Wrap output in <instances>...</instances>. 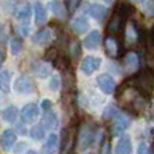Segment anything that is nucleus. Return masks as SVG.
Instances as JSON below:
<instances>
[{
  "label": "nucleus",
  "instance_id": "1",
  "mask_svg": "<svg viewBox=\"0 0 154 154\" xmlns=\"http://www.w3.org/2000/svg\"><path fill=\"white\" fill-rule=\"evenodd\" d=\"M118 100L131 114H139V112H142L146 108V104H147V97L141 95L135 88L128 85L127 82L125 85V91L118 93Z\"/></svg>",
  "mask_w": 154,
  "mask_h": 154
},
{
  "label": "nucleus",
  "instance_id": "2",
  "mask_svg": "<svg viewBox=\"0 0 154 154\" xmlns=\"http://www.w3.org/2000/svg\"><path fill=\"white\" fill-rule=\"evenodd\" d=\"M126 82L135 88L145 97H149L154 91V70L149 68V70H142L139 73H135Z\"/></svg>",
  "mask_w": 154,
  "mask_h": 154
},
{
  "label": "nucleus",
  "instance_id": "3",
  "mask_svg": "<svg viewBox=\"0 0 154 154\" xmlns=\"http://www.w3.org/2000/svg\"><path fill=\"white\" fill-rule=\"evenodd\" d=\"M104 49H106V53L111 58H119L125 53V49H123L122 43L119 42V39L112 37V35L106 38V41H104Z\"/></svg>",
  "mask_w": 154,
  "mask_h": 154
},
{
  "label": "nucleus",
  "instance_id": "4",
  "mask_svg": "<svg viewBox=\"0 0 154 154\" xmlns=\"http://www.w3.org/2000/svg\"><path fill=\"white\" fill-rule=\"evenodd\" d=\"M20 116L22 122L26 123V125H32V123L37 122L38 116H39V108L35 103H29L20 109Z\"/></svg>",
  "mask_w": 154,
  "mask_h": 154
},
{
  "label": "nucleus",
  "instance_id": "5",
  "mask_svg": "<svg viewBox=\"0 0 154 154\" xmlns=\"http://www.w3.org/2000/svg\"><path fill=\"white\" fill-rule=\"evenodd\" d=\"M93 141H95V128L92 127V125H82L79 134L80 149H88L93 143Z\"/></svg>",
  "mask_w": 154,
  "mask_h": 154
},
{
  "label": "nucleus",
  "instance_id": "6",
  "mask_svg": "<svg viewBox=\"0 0 154 154\" xmlns=\"http://www.w3.org/2000/svg\"><path fill=\"white\" fill-rule=\"evenodd\" d=\"M130 125V119L122 114H116L114 116V122L111 126V134L112 137H122L126 128Z\"/></svg>",
  "mask_w": 154,
  "mask_h": 154
},
{
  "label": "nucleus",
  "instance_id": "7",
  "mask_svg": "<svg viewBox=\"0 0 154 154\" xmlns=\"http://www.w3.org/2000/svg\"><path fill=\"white\" fill-rule=\"evenodd\" d=\"M100 65H101V60L99 58V57L87 56L82 58L81 65H80V69H81V72L84 73V75L91 76L93 72H96V70L100 68Z\"/></svg>",
  "mask_w": 154,
  "mask_h": 154
},
{
  "label": "nucleus",
  "instance_id": "8",
  "mask_svg": "<svg viewBox=\"0 0 154 154\" xmlns=\"http://www.w3.org/2000/svg\"><path fill=\"white\" fill-rule=\"evenodd\" d=\"M14 89L20 95H29V93L34 92V82L29 76H19L15 80Z\"/></svg>",
  "mask_w": 154,
  "mask_h": 154
},
{
  "label": "nucleus",
  "instance_id": "9",
  "mask_svg": "<svg viewBox=\"0 0 154 154\" xmlns=\"http://www.w3.org/2000/svg\"><path fill=\"white\" fill-rule=\"evenodd\" d=\"M97 87L100 88V91L106 95H111V93L115 92L116 89V82H115L114 77L107 75V73H103L97 77Z\"/></svg>",
  "mask_w": 154,
  "mask_h": 154
},
{
  "label": "nucleus",
  "instance_id": "10",
  "mask_svg": "<svg viewBox=\"0 0 154 154\" xmlns=\"http://www.w3.org/2000/svg\"><path fill=\"white\" fill-rule=\"evenodd\" d=\"M73 139H75V130H72L70 127L62 128L60 137V150L62 154L70 150V147L73 146Z\"/></svg>",
  "mask_w": 154,
  "mask_h": 154
},
{
  "label": "nucleus",
  "instance_id": "11",
  "mask_svg": "<svg viewBox=\"0 0 154 154\" xmlns=\"http://www.w3.org/2000/svg\"><path fill=\"white\" fill-rule=\"evenodd\" d=\"M125 29H126V41H127V43L133 45V43H137L141 39V31H139V27L137 26L135 22L127 20Z\"/></svg>",
  "mask_w": 154,
  "mask_h": 154
},
{
  "label": "nucleus",
  "instance_id": "12",
  "mask_svg": "<svg viewBox=\"0 0 154 154\" xmlns=\"http://www.w3.org/2000/svg\"><path fill=\"white\" fill-rule=\"evenodd\" d=\"M51 69H53V66L48 61H38L32 64V72H34L35 76L41 77V79H45V77L50 76Z\"/></svg>",
  "mask_w": 154,
  "mask_h": 154
},
{
  "label": "nucleus",
  "instance_id": "13",
  "mask_svg": "<svg viewBox=\"0 0 154 154\" xmlns=\"http://www.w3.org/2000/svg\"><path fill=\"white\" fill-rule=\"evenodd\" d=\"M126 22H127V19L123 18L120 14H118L116 11H115L114 16L111 18V20H109V23H108V31L111 32V34H119V32L122 31Z\"/></svg>",
  "mask_w": 154,
  "mask_h": 154
},
{
  "label": "nucleus",
  "instance_id": "14",
  "mask_svg": "<svg viewBox=\"0 0 154 154\" xmlns=\"http://www.w3.org/2000/svg\"><path fill=\"white\" fill-rule=\"evenodd\" d=\"M133 153V142L128 135H122L115 147V154H131Z\"/></svg>",
  "mask_w": 154,
  "mask_h": 154
},
{
  "label": "nucleus",
  "instance_id": "15",
  "mask_svg": "<svg viewBox=\"0 0 154 154\" xmlns=\"http://www.w3.org/2000/svg\"><path fill=\"white\" fill-rule=\"evenodd\" d=\"M100 42H101L100 32H99L97 30H93V31H91L89 34L85 37L82 43H84V48L89 49V50H95V49H97L99 46H100Z\"/></svg>",
  "mask_w": 154,
  "mask_h": 154
},
{
  "label": "nucleus",
  "instance_id": "16",
  "mask_svg": "<svg viewBox=\"0 0 154 154\" xmlns=\"http://www.w3.org/2000/svg\"><path fill=\"white\" fill-rule=\"evenodd\" d=\"M41 126H42L45 130H53L58 126V118L54 114L51 109H48L45 111V115L42 118V122H41Z\"/></svg>",
  "mask_w": 154,
  "mask_h": 154
},
{
  "label": "nucleus",
  "instance_id": "17",
  "mask_svg": "<svg viewBox=\"0 0 154 154\" xmlns=\"http://www.w3.org/2000/svg\"><path fill=\"white\" fill-rule=\"evenodd\" d=\"M88 14L92 16L93 19H96L97 22H103L107 16V8L101 4H91L88 5Z\"/></svg>",
  "mask_w": 154,
  "mask_h": 154
},
{
  "label": "nucleus",
  "instance_id": "18",
  "mask_svg": "<svg viewBox=\"0 0 154 154\" xmlns=\"http://www.w3.org/2000/svg\"><path fill=\"white\" fill-rule=\"evenodd\" d=\"M123 65H125V70L128 73H135L138 70L139 66V58L135 53H128L127 56L125 57V61H123Z\"/></svg>",
  "mask_w": 154,
  "mask_h": 154
},
{
  "label": "nucleus",
  "instance_id": "19",
  "mask_svg": "<svg viewBox=\"0 0 154 154\" xmlns=\"http://www.w3.org/2000/svg\"><path fill=\"white\" fill-rule=\"evenodd\" d=\"M53 39V32H51L50 29H45L38 31L37 34L32 37V42L37 43L39 46H45L48 43H50V41Z\"/></svg>",
  "mask_w": 154,
  "mask_h": 154
},
{
  "label": "nucleus",
  "instance_id": "20",
  "mask_svg": "<svg viewBox=\"0 0 154 154\" xmlns=\"http://www.w3.org/2000/svg\"><path fill=\"white\" fill-rule=\"evenodd\" d=\"M88 29H89V23H88L87 18H84V16H77L72 20V30L76 34H84V32L88 31Z\"/></svg>",
  "mask_w": 154,
  "mask_h": 154
},
{
  "label": "nucleus",
  "instance_id": "21",
  "mask_svg": "<svg viewBox=\"0 0 154 154\" xmlns=\"http://www.w3.org/2000/svg\"><path fill=\"white\" fill-rule=\"evenodd\" d=\"M50 8H51V11H53V14L58 19H61V20L66 19L68 10H66L65 4L61 2V0H51V2H50Z\"/></svg>",
  "mask_w": 154,
  "mask_h": 154
},
{
  "label": "nucleus",
  "instance_id": "22",
  "mask_svg": "<svg viewBox=\"0 0 154 154\" xmlns=\"http://www.w3.org/2000/svg\"><path fill=\"white\" fill-rule=\"evenodd\" d=\"M58 137L56 135V134H50V135L48 137V139H46L45 145H43L42 147V152L43 154H54L57 152V149H58Z\"/></svg>",
  "mask_w": 154,
  "mask_h": 154
},
{
  "label": "nucleus",
  "instance_id": "23",
  "mask_svg": "<svg viewBox=\"0 0 154 154\" xmlns=\"http://www.w3.org/2000/svg\"><path fill=\"white\" fill-rule=\"evenodd\" d=\"M16 142V134L14 133L11 128H7V130H4V133H3L2 135V145H3V149L4 150H11V147L15 145Z\"/></svg>",
  "mask_w": 154,
  "mask_h": 154
},
{
  "label": "nucleus",
  "instance_id": "24",
  "mask_svg": "<svg viewBox=\"0 0 154 154\" xmlns=\"http://www.w3.org/2000/svg\"><path fill=\"white\" fill-rule=\"evenodd\" d=\"M35 23L37 26H43L48 20V12H46V8L41 4L39 2L35 3Z\"/></svg>",
  "mask_w": 154,
  "mask_h": 154
},
{
  "label": "nucleus",
  "instance_id": "25",
  "mask_svg": "<svg viewBox=\"0 0 154 154\" xmlns=\"http://www.w3.org/2000/svg\"><path fill=\"white\" fill-rule=\"evenodd\" d=\"M11 75L10 70H2L0 72V91L4 93H8L11 89Z\"/></svg>",
  "mask_w": 154,
  "mask_h": 154
},
{
  "label": "nucleus",
  "instance_id": "26",
  "mask_svg": "<svg viewBox=\"0 0 154 154\" xmlns=\"http://www.w3.org/2000/svg\"><path fill=\"white\" fill-rule=\"evenodd\" d=\"M18 108L14 106H10L2 111V118L8 123H15L18 119Z\"/></svg>",
  "mask_w": 154,
  "mask_h": 154
},
{
  "label": "nucleus",
  "instance_id": "27",
  "mask_svg": "<svg viewBox=\"0 0 154 154\" xmlns=\"http://www.w3.org/2000/svg\"><path fill=\"white\" fill-rule=\"evenodd\" d=\"M116 12L120 14L123 18L128 19L134 14V7L130 4V3H120V4L118 5V8H116Z\"/></svg>",
  "mask_w": 154,
  "mask_h": 154
},
{
  "label": "nucleus",
  "instance_id": "28",
  "mask_svg": "<svg viewBox=\"0 0 154 154\" xmlns=\"http://www.w3.org/2000/svg\"><path fill=\"white\" fill-rule=\"evenodd\" d=\"M30 15H31V7H30V4H27V3L22 4L20 7L18 8V11H16V18L20 19V20L29 19Z\"/></svg>",
  "mask_w": 154,
  "mask_h": 154
},
{
  "label": "nucleus",
  "instance_id": "29",
  "mask_svg": "<svg viewBox=\"0 0 154 154\" xmlns=\"http://www.w3.org/2000/svg\"><path fill=\"white\" fill-rule=\"evenodd\" d=\"M10 48H11V53L14 56H19L23 50V42H22L20 38H12L10 43Z\"/></svg>",
  "mask_w": 154,
  "mask_h": 154
},
{
  "label": "nucleus",
  "instance_id": "30",
  "mask_svg": "<svg viewBox=\"0 0 154 154\" xmlns=\"http://www.w3.org/2000/svg\"><path fill=\"white\" fill-rule=\"evenodd\" d=\"M30 135H31V138L35 139V141H41V139L45 138V128L41 125L34 126V127L30 130Z\"/></svg>",
  "mask_w": 154,
  "mask_h": 154
},
{
  "label": "nucleus",
  "instance_id": "31",
  "mask_svg": "<svg viewBox=\"0 0 154 154\" xmlns=\"http://www.w3.org/2000/svg\"><path fill=\"white\" fill-rule=\"evenodd\" d=\"M142 5H143V11L147 16H154V0H143Z\"/></svg>",
  "mask_w": 154,
  "mask_h": 154
},
{
  "label": "nucleus",
  "instance_id": "32",
  "mask_svg": "<svg viewBox=\"0 0 154 154\" xmlns=\"http://www.w3.org/2000/svg\"><path fill=\"white\" fill-rule=\"evenodd\" d=\"M58 60V50L56 48H50L46 51V61L48 62H53Z\"/></svg>",
  "mask_w": 154,
  "mask_h": 154
},
{
  "label": "nucleus",
  "instance_id": "33",
  "mask_svg": "<svg viewBox=\"0 0 154 154\" xmlns=\"http://www.w3.org/2000/svg\"><path fill=\"white\" fill-rule=\"evenodd\" d=\"M60 87H61V79H60V76H53L50 82H49V88H50L53 92H57V91L60 89Z\"/></svg>",
  "mask_w": 154,
  "mask_h": 154
},
{
  "label": "nucleus",
  "instance_id": "34",
  "mask_svg": "<svg viewBox=\"0 0 154 154\" xmlns=\"http://www.w3.org/2000/svg\"><path fill=\"white\" fill-rule=\"evenodd\" d=\"M116 114H118L116 108H115L114 106H108L106 109H104V112H103V118H104V119H109V118H114Z\"/></svg>",
  "mask_w": 154,
  "mask_h": 154
},
{
  "label": "nucleus",
  "instance_id": "35",
  "mask_svg": "<svg viewBox=\"0 0 154 154\" xmlns=\"http://www.w3.org/2000/svg\"><path fill=\"white\" fill-rule=\"evenodd\" d=\"M137 154H150V147L147 143H145V142H141V143L138 145V152Z\"/></svg>",
  "mask_w": 154,
  "mask_h": 154
},
{
  "label": "nucleus",
  "instance_id": "36",
  "mask_svg": "<svg viewBox=\"0 0 154 154\" xmlns=\"http://www.w3.org/2000/svg\"><path fill=\"white\" fill-rule=\"evenodd\" d=\"M80 2L81 0H68V4H69V11L73 12V11L77 10V7L80 5Z\"/></svg>",
  "mask_w": 154,
  "mask_h": 154
},
{
  "label": "nucleus",
  "instance_id": "37",
  "mask_svg": "<svg viewBox=\"0 0 154 154\" xmlns=\"http://www.w3.org/2000/svg\"><path fill=\"white\" fill-rule=\"evenodd\" d=\"M100 154H109V143H108V141H104L103 146H101V150H100Z\"/></svg>",
  "mask_w": 154,
  "mask_h": 154
},
{
  "label": "nucleus",
  "instance_id": "38",
  "mask_svg": "<svg viewBox=\"0 0 154 154\" xmlns=\"http://www.w3.org/2000/svg\"><path fill=\"white\" fill-rule=\"evenodd\" d=\"M42 108L45 109V111H48V109H51V100H49V99H45V100L42 101Z\"/></svg>",
  "mask_w": 154,
  "mask_h": 154
},
{
  "label": "nucleus",
  "instance_id": "39",
  "mask_svg": "<svg viewBox=\"0 0 154 154\" xmlns=\"http://www.w3.org/2000/svg\"><path fill=\"white\" fill-rule=\"evenodd\" d=\"M5 38V31H4V26H3L2 23H0V42L2 41H4Z\"/></svg>",
  "mask_w": 154,
  "mask_h": 154
},
{
  "label": "nucleus",
  "instance_id": "40",
  "mask_svg": "<svg viewBox=\"0 0 154 154\" xmlns=\"http://www.w3.org/2000/svg\"><path fill=\"white\" fill-rule=\"evenodd\" d=\"M4 60H5V53L0 49V68H2L3 64H4Z\"/></svg>",
  "mask_w": 154,
  "mask_h": 154
},
{
  "label": "nucleus",
  "instance_id": "41",
  "mask_svg": "<svg viewBox=\"0 0 154 154\" xmlns=\"http://www.w3.org/2000/svg\"><path fill=\"white\" fill-rule=\"evenodd\" d=\"M150 38H152V43H153V46H154V27H153L152 32H150Z\"/></svg>",
  "mask_w": 154,
  "mask_h": 154
},
{
  "label": "nucleus",
  "instance_id": "42",
  "mask_svg": "<svg viewBox=\"0 0 154 154\" xmlns=\"http://www.w3.org/2000/svg\"><path fill=\"white\" fill-rule=\"evenodd\" d=\"M26 154H39V153H37V152H34V150H30V152H27Z\"/></svg>",
  "mask_w": 154,
  "mask_h": 154
},
{
  "label": "nucleus",
  "instance_id": "43",
  "mask_svg": "<svg viewBox=\"0 0 154 154\" xmlns=\"http://www.w3.org/2000/svg\"><path fill=\"white\" fill-rule=\"evenodd\" d=\"M112 2H114V0H104V3H107V4H111Z\"/></svg>",
  "mask_w": 154,
  "mask_h": 154
},
{
  "label": "nucleus",
  "instance_id": "44",
  "mask_svg": "<svg viewBox=\"0 0 154 154\" xmlns=\"http://www.w3.org/2000/svg\"><path fill=\"white\" fill-rule=\"evenodd\" d=\"M131 2H134V3H142L143 0H131Z\"/></svg>",
  "mask_w": 154,
  "mask_h": 154
},
{
  "label": "nucleus",
  "instance_id": "45",
  "mask_svg": "<svg viewBox=\"0 0 154 154\" xmlns=\"http://www.w3.org/2000/svg\"><path fill=\"white\" fill-rule=\"evenodd\" d=\"M88 154H92V153H88Z\"/></svg>",
  "mask_w": 154,
  "mask_h": 154
}]
</instances>
